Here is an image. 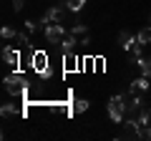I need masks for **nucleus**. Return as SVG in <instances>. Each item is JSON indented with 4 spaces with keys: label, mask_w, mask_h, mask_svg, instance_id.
<instances>
[{
    "label": "nucleus",
    "mask_w": 151,
    "mask_h": 141,
    "mask_svg": "<svg viewBox=\"0 0 151 141\" xmlns=\"http://www.w3.org/2000/svg\"><path fill=\"white\" fill-rule=\"evenodd\" d=\"M108 116L113 124H121L126 119V93H116L108 101Z\"/></svg>",
    "instance_id": "f257e3e1"
},
{
    "label": "nucleus",
    "mask_w": 151,
    "mask_h": 141,
    "mask_svg": "<svg viewBox=\"0 0 151 141\" xmlns=\"http://www.w3.org/2000/svg\"><path fill=\"white\" fill-rule=\"evenodd\" d=\"M121 139H144V126L139 119H124L121 121Z\"/></svg>",
    "instance_id": "f03ea898"
},
{
    "label": "nucleus",
    "mask_w": 151,
    "mask_h": 141,
    "mask_svg": "<svg viewBox=\"0 0 151 141\" xmlns=\"http://www.w3.org/2000/svg\"><path fill=\"white\" fill-rule=\"evenodd\" d=\"M65 10H68V8H65L63 3H60V5H53L43 18H40V20H38V23H40V28L50 25V23H63L65 20Z\"/></svg>",
    "instance_id": "7ed1b4c3"
},
{
    "label": "nucleus",
    "mask_w": 151,
    "mask_h": 141,
    "mask_svg": "<svg viewBox=\"0 0 151 141\" xmlns=\"http://www.w3.org/2000/svg\"><path fill=\"white\" fill-rule=\"evenodd\" d=\"M43 33H45V40H48L50 45H60V40L65 38V28L60 25V23H50V25H45Z\"/></svg>",
    "instance_id": "20e7f679"
},
{
    "label": "nucleus",
    "mask_w": 151,
    "mask_h": 141,
    "mask_svg": "<svg viewBox=\"0 0 151 141\" xmlns=\"http://www.w3.org/2000/svg\"><path fill=\"white\" fill-rule=\"evenodd\" d=\"M23 88H25V78H23V76L15 73V76H8L5 78V91L10 93V96H20Z\"/></svg>",
    "instance_id": "39448f33"
},
{
    "label": "nucleus",
    "mask_w": 151,
    "mask_h": 141,
    "mask_svg": "<svg viewBox=\"0 0 151 141\" xmlns=\"http://www.w3.org/2000/svg\"><path fill=\"white\" fill-rule=\"evenodd\" d=\"M30 68L35 70V73L45 70V68H48V55H45L43 50H35V53H33V63H30Z\"/></svg>",
    "instance_id": "423d86ee"
},
{
    "label": "nucleus",
    "mask_w": 151,
    "mask_h": 141,
    "mask_svg": "<svg viewBox=\"0 0 151 141\" xmlns=\"http://www.w3.org/2000/svg\"><path fill=\"white\" fill-rule=\"evenodd\" d=\"M144 91H149V76L136 78V81L129 86V93H131V96H139V93H144Z\"/></svg>",
    "instance_id": "0eeeda50"
},
{
    "label": "nucleus",
    "mask_w": 151,
    "mask_h": 141,
    "mask_svg": "<svg viewBox=\"0 0 151 141\" xmlns=\"http://www.w3.org/2000/svg\"><path fill=\"white\" fill-rule=\"evenodd\" d=\"M0 55H3V60H5L8 65H15L18 60H20V50H18V48H10V45H5Z\"/></svg>",
    "instance_id": "6e6552de"
},
{
    "label": "nucleus",
    "mask_w": 151,
    "mask_h": 141,
    "mask_svg": "<svg viewBox=\"0 0 151 141\" xmlns=\"http://www.w3.org/2000/svg\"><path fill=\"white\" fill-rule=\"evenodd\" d=\"M76 35L73 33H65V38L60 40V50H63V53H76Z\"/></svg>",
    "instance_id": "1a4fd4ad"
},
{
    "label": "nucleus",
    "mask_w": 151,
    "mask_h": 141,
    "mask_svg": "<svg viewBox=\"0 0 151 141\" xmlns=\"http://www.w3.org/2000/svg\"><path fill=\"white\" fill-rule=\"evenodd\" d=\"M119 43H121V48L131 50V45L136 43V38H134V35H131L129 30H121V33H119Z\"/></svg>",
    "instance_id": "9d476101"
},
{
    "label": "nucleus",
    "mask_w": 151,
    "mask_h": 141,
    "mask_svg": "<svg viewBox=\"0 0 151 141\" xmlns=\"http://www.w3.org/2000/svg\"><path fill=\"white\" fill-rule=\"evenodd\" d=\"M139 124H141V126H151V109H149V106H141V111H139Z\"/></svg>",
    "instance_id": "9b49d317"
},
{
    "label": "nucleus",
    "mask_w": 151,
    "mask_h": 141,
    "mask_svg": "<svg viewBox=\"0 0 151 141\" xmlns=\"http://www.w3.org/2000/svg\"><path fill=\"white\" fill-rule=\"evenodd\" d=\"M63 5L68 8L70 13H78V10H83V5H86V0H63Z\"/></svg>",
    "instance_id": "f8f14e48"
},
{
    "label": "nucleus",
    "mask_w": 151,
    "mask_h": 141,
    "mask_svg": "<svg viewBox=\"0 0 151 141\" xmlns=\"http://www.w3.org/2000/svg\"><path fill=\"white\" fill-rule=\"evenodd\" d=\"M136 65L141 68L144 76H151V58H139V60H136Z\"/></svg>",
    "instance_id": "ddd939ff"
},
{
    "label": "nucleus",
    "mask_w": 151,
    "mask_h": 141,
    "mask_svg": "<svg viewBox=\"0 0 151 141\" xmlns=\"http://www.w3.org/2000/svg\"><path fill=\"white\" fill-rule=\"evenodd\" d=\"M73 111H76V114H86V111H88V101H86V98H76V101H73Z\"/></svg>",
    "instance_id": "4468645a"
},
{
    "label": "nucleus",
    "mask_w": 151,
    "mask_h": 141,
    "mask_svg": "<svg viewBox=\"0 0 151 141\" xmlns=\"http://www.w3.org/2000/svg\"><path fill=\"white\" fill-rule=\"evenodd\" d=\"M28 35H30V33H18V35H15V48H25V45L28 43H30V38H28Z\"/></svg>",
    "instance_id": "2eb2a0df"
},
{
    "label": "nucleus",
    "mask_w": 151,
    "mask_h": 141,
    "mask_svg": "<svg viewBox=\"0 0 151 141\" xmlns=\"http://www.w3.org/2000/svg\"><path fill=\"white\" fill-rule=\"evenodd\" d=\"M136 38H139L141 43H151V25L141 28V30H139V35H136Z\"/></svg>",
    "instance_id": "dca6fc26"
},
{
    "label": "nucleus",
    "mask_w": 151,
    "mask_h": 141,
    "mask_svg": "<svg viewBox=\"0 0 151 141\" xmlns=\"http://www.w3.org/2000/svg\"><path fill=\"white\" fill-rule=\"evenodd\" d=\"M76 68H78L76 53H65V70H76Z\"/></svg>",
    "instance_id": "f3484780"
},
{
    "label": "nucleus",
    "mask_w": 151,
    "mask_h": 141,
    "mask_svg": "<svg viewBox=\"0 0 151 141\" xmlns=\"http://www.w3.org/2000/svg\"><path fill=\"white\" fill-rule=\"evenodd\" d=\"M0 114L3 116H13V114H18V106L15 103H3V106H0Z\"/></svg>",
    "instance_id": "a211bd4d"
},
{
    "label": "nucleus",
    "mask_w": 151,
    "mask_h": 141,
    "mask_svg": "<svg viewBox=\"0 0 151 141\" xmlns=\"http://www.w3.org/2000/svg\"><path fill=\"white\" fill-rule=\"evenodd\" d=\"M70 33H73V35H81V38H83V35H88V25H86V23H76Z\"/></svg>",
    "instance_id": "6ab92c4d"
},
{
    "label": "nucleus",
    "mask_w": 151,
    "mask_h": 141,
    "mask_svg": "<svg viewBox=\"0 0 151 141\" xmlns=\"http://www.w3.org/2000/svg\"><path fill=\"white\" fill-rule=\"evenodd\" d=\"M0 35H3V38H5V40H15V35H18V33L13 30L10 25H5V28H3V30H0Z\"/></svg>",
    "instance_id": "aec40b11"
},
{
    "label": "nucleus",
    "mask_w": 151,
    "mask_h": 141,
    "mask_svg": "<svg viewBox=\"0 0 151 141\" xmlns=\"http://www.w3.org/2000/svg\"><path fill=\"white\" fill-rule=\"evenodd\" d=\"M53 76H55V70L50 68V65H48V68H45V70H40V78H43V81H50V78H53Z\"/></svg>",
    "instance_id": "412c9836"
},
{
    "label": "nucleus",
    "mask_w": 151,
    "mask_h": 141,
    "mask_svg": "<svg viewBox=\"0 0 151 141\" xmlns=\"http://www.w3.org/2000/svg\"><path fill=\"white\" fill-rule=\"evenodd\" d=\"M38 28H40V23H35V20H25V30H28V33H35Z\"/></svg>",
    "instance_id": "4be33fe9"
},
{
    "label": "nucleus",
    "mask_w": 151,
    "mask_h": 141,
    "mask_svg": "<svg viewBox=\"0 0 151 141\" xmlns=\"http://www.w3.org/2000/svg\"><path fill=\"white\" fill-rule=\"evenodd\" d=\"M23 5H25V0H13V10H23Z\"/></svg>",
    "instance_id": "5701e85b"
},
{
    "label": "nucleus",
    "mask_w": 151,
    "mask_h": 141,
    "mask_svg": "<svg viewBox=\"0 0 151 141\" xmlns=\"http://www.w3.org/2000/svg\"><path fill=\"white\" fill-rule=\"evenodd\" d=\"M144 139L151 141V126H144Z\"/></svg>",
    "instance_id": "b1692460"
},
{
    "label": "nucleus",
    "mask_w": 151,
    "mask_h": 141,
    "mask_svg": "<svg viewBox=\"0 0 151 141\" xmlns=\"http://www.w3.org/2000/svg\"><path fill=\"white\" fill-rule=\"evenodd\" d=\"M149 25H151V18H149Z\"/></svg>",
    "instance_id": "393cba45"
}]
</instances>
